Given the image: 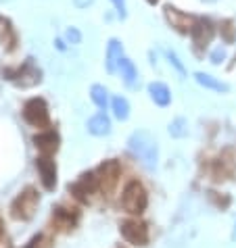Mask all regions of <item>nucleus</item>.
Instances as JSON below:
<instances>
[{
	"mask_svg": "<svg viewBox=\"0 0 236 248\" xmlns=\"http://www.w3.org/2000/svg\"><path fill=\"white\" fill-rule=\"evenodd\" d=\"M128 148L130 153H134L138 158L142 161V165L147 169H157V163H159V148H157V142L149 132H134L128 138Z\"/></svg>",
	"mask_w": 236,
	"mask_h": 248,
	"instance_id": "1",
	"label": "nucleus"
},
{
	"mask_svg": "<svg viewBox=\"0 0 236 248\" xmlns=\"http://www.w3.org/2000/svg\"><path fill=\"white\" fill-rule=\"evenodd\" d=\"M40 204V194L36 188L27 186L25 190H21L17 194V198L11 202V217L17 221H30L36 215V209Z\"/></svg>",
	"mask_w": 236,
	"mask_h": 248,
	"instance_id": "2",
	"label": "nucleus"
},
{
	"mask_svg": "<svg viewBox=\"0 0 236 248\" xmlns=\"http://www.w3.org/2000/svg\"><path fill=\"white\" fill-rule=\"evenodd\" d=\"M121 206L126 213H130V215H142V213L147 211L149 194L140 182L132 180L130 184H126L123 194H121Z\"/></svg>",
	"mask_w": 236,
	"mask_h": 248,
	"instance_id": "3",
	"label": "nucleus"
},
{
	"mask_svg": "<svg viewBox=\"0 0 236 248\" xmlns=\"http://www.w3.org/2000/svg\"><path fill=\"white\" fill-rule=\"evenodd\" d=\"M23 119L30 123L32 127L46 129L51 127V115H48V107L42 98H32L23 105Z\"/></svg>",
	"mask_w": 236,
	"mask_h": 248,
	"instance_id": "4",
	"label": "nucleus"
},
{
	"mask_svg": "<svg viewBox=\"0 0 236 248\" xmlns=\"http://www.w3.org/2000/svg\"><path fill=\"white\" fill-rule=\"evenodd\" d=\"M121 175V165L115 161V158H109V161H102L96 169V180H99V188L109 194V192L115 190L117 182H119Z\"/></svg>",
	"mask_w": 236,
	"mask_h": 248,
	"instance_id": "5",
	"label": "nucleus"
},
{
	"mask_svg": "<svg viewBox=\"0 0 236 248\" xmlns=\"http://www.w3.org/2000/svg\"><path fill=\"white\" fill-rule=\"evenodd\" d=\"M121 236L126 242H130L132 246H147L149 244V227L147 223L138 221V219H126L119 225Z\"/></svg>",
	"mask_w": 236,
	"mask_h": 248,
	"instance_id": "6",
	"label": "nucleus"
},
{
	"mask_svg": "<svg viewBox=\"0 0 236 248\" xmlns=\"http://www.w3.org/2000/svg\"><path fill=\"white\" fill-rule=\"evenodd\" d=\"M6 75V79H11L13 84H17V86H21V88H32V86H36L40 84V69L32 63V59H27L25 61V65L23 67H19L17 71H4Z\"/></svg>",
	"mask_w": 236,
	"mask_h": 248,
	"instance_id": "7",
	"label": "nucleus"
},
{
	"mask_svg": "<svg viewBox=\"0 0 236 248\" xmlns=\"http://www.w3.org/2000/svg\"><path fill=\"white\" fill-rule=\"evenodd\" d=\"M96 190H101L96 173H82L78 182L69 184V192H71L73 198H78L80 202H88V196L94 194Z\"/></svg>",
	"mask_w": 236,
	"mask_h": 248,
	"instance_id": "8",
	"label": "nucleus"
},
{
	"mask_svg": "<svg viewBox=\"0 0 236 248\" xmlns=\"http://www.w3.org/2000/svg\"><path fill=\"white\" fill-rule=\"evenodd\" d=\"M36 169L40 173V182H42L44 190L52 192L54 188H57V163H54L51 156L40 155L36 158Z\"/></svg>",
	"mask_w": 236,
	"mask_h": 248,
	"instance_id": "9",
	"label": "nucleus"
},
{
	"mask_svg": "<svg viewBox=\"0 0 236 248\" xmlns=\"http://www.w3.org/2000/svg\"><path fill=\"white\" fill-rule=\"evenodd\" d=\"M165 19H168L169 25L180 33H190L192 27L199 21V19H194L190 15H186V13L178 11L176 6H165Z\"/></svg>",
	"mask_w": 236,
	"mask_h": 248,
	"instance_id": "10",
	"label": "nucleus"
},
{
	"mask_svg": "<svg viewBox=\"0 0 236 248\" xmlns=\"http://www.w3.org/2000/svg\"><path fill=\"white\" fill-rule=\"evenodd\" d=\"M59 142H61V138H59L57 132H52V129H46V132H40V134L34 136L36 148L40 150V155H46V156H52L54 153H57Z\"/></svg>",
	"mask_w": 236,
	"mask_h": 248,
	"instance_id": "11",
	"label": "nucleus"
},
{
	"mask_svg": "<svg viewBox=\"0 0 236 248\" xmlns=\"http://www.w3.org/2000/svg\"><path fill=\"white\" fill-rule=\"evenodd\" d=\"M126 57L123 54V46L117 38H111L109 44H107V59H105V67L109 73H115L119 69V61Z\"/></svg>",
	"mask_w": 236,
	"mask_h": 248,
	"instance_id": "12",
	"label": "nucleus"
},
{
	"mask_svg": "<svg viewBox=\"0 0 236 248\" xmlns=\"http://www.w3.org/2000/svg\"><path fill=\"white\" fill-rule=\"evenodd\" d=\"M75 223H78V213H71L69 209H63V206H59V209H54L52 213V227H57L59 232H69L73 230Z\"/></svg>",
	"mask_w": 236,
	"mask_h": 248,
	"instance_id": "13",
	"label": "nucleus"
},
{
	"mask_svg": "<svg viewBox=\"0 0 236 248\" xmlns=\"http://www.w3.org/2000/svg\"><path fill=\"white\" fill-rule=\"evenodd\" d=\"M190 36L194 40V46H207L211 42V38H213V25H211V21H207V19H199L197 25L192 27Z\"/></svg>",
	"mask_w": 236,
	"mask_h": 248,
	"instance_id": "14",
	"label": "nucleus"
},
{
	"mask_svg": "<svg viewBox=\"0 0 236 248\" xmlns=\"http://www.w3.org/2000/svg\"><path fill=\"white\" fill-rule=\"evenodd\" d=\"M149 96H151V100L161 108L169 107V102H171V92L163 81H152V84H149Z\"/></svg>",
	"mask_w": 236,
	"mask_h": 248,
	"instance_id": "15",
	"label": "nucleus"
},
{
	"mask_svg": "<svg viewBox=\"0 0 236 248\" xmlns=\"http://www.w3.org/2000/svg\"><path fill=\"white\" fill-rule=\"evenodd\" d=\"M88 132L92 136H109L111 134V119L105 113H99L88 119Z\"/></svg>",
	"mask_w": 236,
	"mask_h": 248,
	"instance_id": "16",
	"label": "nucleus"
},
{
	"mask_svg": "<svg viewBox=\"0 0 236 248\" xmlns=\"http://www.w3.org/2000/svg\"><path fill=\"white\" fill-rule=\"evenodd\" d=\"M194 79H197L199 86H203V88H207V90H211V92H228L230 90L228 84H224V81H219L218 78H213V75H209V73H203V71L194 73Z\"/></svg>",
	"mask_w": 236,
	"mask_h": 248,
	"instance_id": "17",
	"label": "nucleus"
},
{
	"mask_svg": "<svg viewBox=\"0 0 236 248\" xmlns=\"http://www.w3.org/2000/svg\"><path fill=\"white\" fill-rule=\"evenodd\" d=\"M119 73H121L123 81H126V86H130V88L138 81V69H136V65L132 63L128 57H123L119 61Z\"/></svg>",
	"mask_w": 236,
	"mask_h": 248,
	"instance_id": "18",
	"label": "nucleus"
},
{
	"mask_svg": "<svg viewBox=\"0 0 236 248\" xmlns=\"http://www.w3.org/2000/svg\"><path fill=\"white\" fill-rule=\"evenodd\" d=\"M111 108H113V115L119 121H126L130 117V102H128V98H123V96H115V98L111 100Z\"/></svg>",
	"mask_w": 236,
	"mask_h": 248,
	"instance_id": "19",
	"label": "nucleus"
},
{
	"mask_svg": "<svg viewBox=\"0 0 236 248\" xmlns=\"http://www.w3.org/2000/svg\"><path fill=\"white\" fill-rule=\"evenodd\" d=\"M90 98H92V102L99 108H107V102H109V92L105 86L101 84H94L92 88H90Z\"/></svg>",
	"mask_w": 236,
	"mask_h": 248,
	"instance_id": "20",
	"label": "nucleus"
},
{
	"mask_svg": "<svg viewBox=\"0 0 236 248\" xmlns=\"http://www.w3.org/2000/svg\"><path fill=\"white\" fill-rule=\"evenodd\" d=\"M219 33H221V38H224L226 44H232V42H234V38H236V27H234V23L230 21V19H226V21L219 23Z\"/></svg>",
	"mask_w": 236,
	"mask_h": 248,
	"instance_id": "21",
	"label": "nucleus"
},
{
	"mask_svg": "<svg viewBox=\"0 0 236 248\" xmlns=\"http://www.w3.org/2000/svg\"><path fill=\"white\" fill-rule=\"evenodd\" d=\"M182 125H186V121L184 119H176L169 125V134L171 136H176V138H182V136H186V132H188V129L186 127H182Z\"/></svg>",
	"mask_w": 236,
	"mask_h": 248,
	"instance_id": "22",
	"label": "nucleus"
},
{
	"mask_svg": "<svg viewBox=\"0 0 236 248\" xmlns=\"http://www.w3.org/2000/svg\"><path fill=\"white\" fill-rule=\"evenodd\" d=\"M25 248H48V240H46V236H42V233H38V236H34L30 240V244Z\"/></svg>",
	"mask_w": 236,
	"mask_h": 248,
	"instance_id": "23",
	"label": "nucleus"
},
{
	"mask_svg": "<svg viewBox=\"0 0 236 248\" xmlns=\"http://www.w3.org/2000/svg\"><path fill=\"white\" fill-rule=\"evenodd\" d=\"M65 38H67V42H71V44L82 42V33H80L78 27H69V30L65 31Z\"/></svg>",
	"mask_w": 236,
	"mask_h": 248,
	"instance_id": "24",
	"label": "nucleus"
},
{
	"mask_svg": "<svg viewBox=\"0 0 236 248\" xmlns=\"http://www.w3.org/2000/svg\"><path fill=\"white\" fill-rule=\"evenodd\" d=\"M165 54H168L169 63H171L173 67H176V69H178V73H180V75H182V78H184V75H186V69H184V65H182V63H180V59L176 57V52H171V50H168V52H165Z\"/></svg>",
	"mask_w": 236,
	"mask_h": 248,
	"instance_id": "25",
	"label": "nucleus"
},
{
	"mask_svg": "<svg viewBox=\"0 0 236 248\" xmlns=\"http://www.w3.org/2000/svg\"><path fill=\"white\" fill-rule=\"evenodd\" d=\"M111 2H113L115 11H117V15H119L121 19H126V15H128V6H126V0H111Z\"/></svg>",
	"mask_w": 236,
	"mask_h": 248,
	"instance_id": "26",
	"label": "nucleus"
},
{
	"mask_svg": "<svg viewBox=\"0 0 236 248\" xmlns=\"http://www.w3.org/2000/svg\"><path fill=\"white\" fill-rule=\"evenodd\" d=\"M224 59H226V50H224V48H215V50L211 52V63L213 65H219Z\"/></svg>",
	"mask_w": 236,
	"mask_h": 248,
	"instance_id": "27",
	"label": "nucleus"
},
{
	"mask_svg": "<svg viewBox=\"0 0 236 248\" xmlns=\"http://www.w3.org/2000/svg\"><path fill=\"white\" fill-rule=\"evenodd\" d=\"M75 4H78L80 9H82V6H88V4H92V0H75Z\"/></svg>",
	"mask_w": 236,
	"mask_h": 248,
	"instance_id": "28",
	"label": "nucleus"
},
{
	"mask_svg": "<svg viewBox=\"0 0 236 248\" xmlns=\"http://www.w3.org/2000/svg\"><path fill=\"white\" fill-rule=\"evenodd\" d=\"M2 238H4V221H2V217H0V242H2Z\"/></svg>",
	"mask_w": 236,
	"mask_h": 248,
	"instance_id": "29",
	"label": "nucleus"
},
{
	"mask_svg": "<svg viewBox=\"0 0 236 248\" xmlns=\"http://www.w3.org/2000/svg\"><path fill=\"white\" fill-rule=\"evenodd\" d=\"M147 2H149V4H157V2H159V0H147Z\"/></svg>",
	"mask_w": 236,
	"mask_h": 248,
	"instance_id": "30",
	"label": "nucleus"
}]
</instances>
